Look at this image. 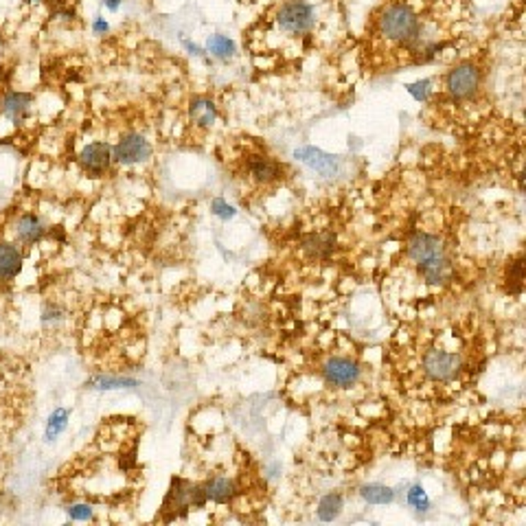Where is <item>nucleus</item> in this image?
I'll return each instance as SVG.
<instances>
[{
  "instance_id": "obj_22",
  "label": "nucleus",
  "mask_w": 526,
  "mask_h": 526,
  "mask_svg": "<svg viewBox=\"0 0 526 526\" xmlns=\"http://www.w3.org/2000/svg\"><path fill=\"white\" fill-rule=\"evenodd\" d=\"M342 504H344V500H342V496L340 494H327L322 500H320V504H318V520H322V522H334L340 513H342Z\"/></svg>"
},
{
  "instance_id": "obj_29",
  "label": "nucleus",
  "mask_w": 526,
  "mask_h": 526,
  "mask_svg": "<svg viewBox=\"0 0 526 526\" xmlns=\"http://www.w3.org/2000/svg\"><path fill=\"white\" fill-rule=\"evenodd\" d=\"M107 31H110V25H107L105 18L95 15V20H93V33H95V35H105Z\"/></svg>"
},
{
  "instance_id": "obj_9",
  "label": "nucleus",
  "mask_w": 526,
  "mask_h": 526,
  "mask_svg": "<svg viewBox=\"0 0 526 526\" xmlns=\"http://www.w3.org/2000/svg\"><path fill=\"white\" fill-rule=\"evenodd\" d=\"M360 375H362V369L351 357H329L322 364V377L327 379V384L338 386V388H349L357 384Z\"/></svg>"
},
{
  "instance_id": "obj_10",
  "label": "nucleus",
  "mask_w": 526,
  "mask_h": 526,
  "mask_svg": "<svg viewBox=\"0 0 526 526\" xmlns=\"http://www.w3.org/2000/svg\"><path fill=\"white\" fill-rule=\"evenodd\" d=\"M33 101L35 97L31 93H25V90H7L0 99V114L13 125H22L31 117Z\"/></svg>"
},
{
  "instance_id": "obj_3",
  "label": "nucleus",
  "mask_w": 526,
  "mask_h": 526,
  "mask_svg": "<svg viewBox=\"0 0 526 526\" xmlns=\"http://www.w3.org/2000/svg\"><path fill=\"white\" fill-rule=\"evenodd\" d=\"M206 504L209 500L202 485H195L187 478H171L165 502H162V511L169 513L165 522L185 518L191 509H204Z\"/></svg>"
},
{
  "instance_id": "obj_11",
  "label": "nucleus",
  "mask_w": 526,
  "mask_h": 526,
  "mask_svg": "<svg viewBox=\"0 0 526 526\" xmlns=\"http://www.w3.org/2000/svg\"><path fill=\"white\" fill-rule=\"evenodd\" d=\"M296 160H301L303 165H307L312 171H316L322 178H336L340 173V160L338 156H331L327 152H322L318 147H301L294 152Z\"/></svg>"
},
{
  "instance_id": "obj_30",
  "label": "nucleus",
  "mask_w": 526,
  "mask_h": 526,
  "mask_svg": "<svg viewBox=\"0 0 526 526\" xmlns=\"http://www.w3.org/2000/svg\"><path fill=\"white\" fill-rule=\"evenodd\" d=\"M183 44H185V48L191 53V55H195V58H206V48L197 46V44H193V42H189V40H185Z\"/></svg>"
},
{
  "instance_id": "obj_2",
  "label": "nucleus",
  "mask_w": 526,
  "mask_h": 526,
  "mask_svg": "<svg viewBox=\"0 0 526 526\" xmlns=\"http://www.w3.org/2000/svg\"><path fill=\"white\" fill-rule=\"evenodd\" d=\"M421 18L406 3H393L379 15V33L399 46H414L421 40Z\"/></svg>"
},
{
  "instance_id": "obj_7",
  "label": "nucleus",
  "mask_w": 526,
  "mask_h": 526,
  "mask_svg": "<svg viewBox=\"0 0 526 526\" xmlns=\"http://www.w3.org/2000/svg\"><path fill=\"white\" fill-rule=\"evenodd\" d=\"M79 169L88 178H103L112 167V145L107 140H93L77 156Z\"/></svg>"
},
{
  "instance_id": "obj_5",
  "label": "nucleus",
  "mask_w": 526,
  "mask_h": 526,
  "mask_svg": "<svg viewBox=\"0 0 526 526\" xmlns=\"http://www.w3.org/2000/svg\"><path fill=\"white\" fill-rule=\"evenodd\" d=\"M482 72L476 64L471 62H461L452 68L445 75V88L447 95L454 101H467L471 99L480 88Z\"/></svg>"
},
{
  "instance_id": "obj_6",
  "label": "nucleus",
  "mask_w": 526,
  "mask_h": 526,
  "mask_svg": "<svg viewBox=\"0 0 526 526\" xmlns=\"http://www.w3.org/2000/svg\"><path fill=\"white\" fill-rule=\"evenodd\" d=\"M154 154L152 143L140 132H125L112 147V160L121 167H136L147 162Z\"/></svg>"
},
{
  "instance_id": "obj_26",
  "label": "nucleus",
  "mask_w": 526,
  "mask_h": 526,
  "mask_svg": "<svg viewBox=\"0 0 526 526\" xmlns=\"http://www.w3.org/2000/svg\"><path fill=\"white\" fill-rule=\"evenodd\" d=\"M211 213L215 217H220L222 222H228V220H232L235 215H237V209H235L232 204H228L224 197H215L211 202Z\"/></svg>"
},
{
  "instance_id": "obj_19",
  "label": "nucleus",
  "mask_w": 526,
  "mask_h": 526,
  "mask_svg": "<svg viewBox=\"0 0 526 526\" xmlns=\"http://www.w3.org/2000/svg\"><path fill=\"white\" fill-rule=\"evenodd\" d=\"M206 53H211V58L220 60V62H228L237 55V44H235V40H230L228 35L215 33L206 42Z\"/></svg>"
},
{
  "instance_id": "obj_24",
  "label": "nucleus",
  "mask_w": 526,
  "mask_h": 526,
  "mask_svg": "<svg viewBox=\"0 0 526 526\" xmlns=\"http://www.w3.org/2000/svg\"><path fill=\"white\" fill-rule=\"evenodd\" d=\"M406 500H408V504L412 506V509H414L416 513H423V511L430 509V498H428V494L423 492L421 485L410 487V492L406 494Z\"/></svg>"
},
{
  "instance_id": "obj_17",
  "label": "nucleus",
  "mask_w": 526,
  "mask_h": 526,
  "mask_svg": "<svg viewBox=\"0 0 526 526\" xmlns=\"http://www.w3.org/2000/svg\"><path fill=\"white\" fill-rule=\"evenodd\" d=\"M303 252L314 261L329 259L336 252V235L334 232H312L303 239Z\"/></svg>"
},
{
  "instance_id": "obj_28",
  "label": "nucleus",
  "mask_w": 526,
  "mask_h": 526,
  "mask_svg": "<svg viewBox=\"0 0 526 526\" xmlns=\"http://www.w3.org/2000/svg\"><path fill=\"white\" fill-rule=\"evenodd\" d=\"M408 93L416 99V101H426L432 93V81L430 79H421V81H414L408 84Z\"/></svg>"
},
{
  "instance_id": "obj_14",
  "label": "nucleus",
  "mask_w": 526,
  "mask_h": 526,
  "mask_svg": "<svg viewBox=\"0 0 526 526\" xmlns=\"http://www.w3.org/2000/svg\"><path fill=\"white\" fill-rule=\"evenodd\" d=\"M202 487H204L206 500L215 502V504H230L239 496L237 485H235V480L228 476H211L209 480L202 482Z\"/></svg>"
},
{
  "instance_id": "obj_15",
  "label": "nucleus",
  "mask_w": 526,
  "mask_h": 526,
  "mask_svg": "<svg viewBox=\"0 0 526 526\" xmlns=\"http://www.w3.org/2000/svg\"><path fill=\"white\" fill-rule=\"evenodd\" d=\"M220 119V110L213 99L209 97H193L189 101V121L195 125V128L209 130L215 125V121Z\"/></svg>"
},
{
  "instance_id": "obj_31",
  "label": "nucleus",
  "mask_w": 526,
  "mask_h": 526,
  "mask_svg": "<svg viewBox=\"0 0 526 526\" xmlns=\"http://www.w3.org/2000/svg\"><path fill=\"white\" fill-rule=\"evenodd\" d=\"M125 3V0H103V7L107 9V11H112V13H117L119 9H121V5Z\"/></svg>"
},
{
  "instance_id": "obj_16",
  "label": "nucleus",
  "mask_w": 526,
  "mask_h": 526,
  "mask_svg": "<svg viewBox=\"0 0 526 526\" xmlns=\"http://www.w3.org/2000/svg\"><path fill=\"white\" fill-rule=\"evenodd\" d=\"M248 173L259 185H272L281 178V165L270 156H250L248 158Z\"/></svg>"
},
{
  "instance_id": "obj_13",
  "label": "nucleus",
  "mask_w": 526,
  "mask_h": 526,
  "mask_svg": "<svg viewBox=\"0 0 526 526\" xmlns=\"http://www.w3.org/2000/svg\"><path fill=\"white\" fill-rule=\"evenodd\" d=\"M25 265V252L18 242L0 239V285H7L18 279Z\"/></svg>"
},
{
  "instance_id": "obj_8",
  "label": "nucleus",
  "mask_w": 526,
  "mask_h": 526,
  "mask_svg": "<svg viewBox=\"0 0 526 526\" xmlns=\"http://www.w3.org/2000/svg\"><path fill=\"white\" fill-rule=\"evenodd\" d=\"M423 371L434 382H449L461 371V357L456 353L432 349L423 357Z\"/></svg>"
},
{
  "instance_id": "obj_18",
  "label": "nucleus",
  "mask_w": 526,
  "mask_h": 526,
  "mask_svg": "<svg viewBox=\"0 0 526 526\" xmlns=\"http://www.w3.org/2000/svg\"><path fill=\"white\" fill-rule=\"evenodd\" d=\"M68 421H70V410H68V408H64V406H58L55 410H53V412L48 414V419H46V428H44V441H46V443L58 441V439L62 437V434L66 432Z\"/></svg>"
},
{
  "instance_id": "obj_27",
  "label": "nucleus",
  "mask_w": 526,
  "mask_h": 526,
  "mask_svg": "<svg viewBox=\"0 0 526 526\" xmlns=\"http://www.w3.org/2000/svg\"><path fill=\"white\" fill-rule=\"evenodd\" d=\"M64 320V310L60 305H46L42 312V324L46 329H55L58 324Z\"/></svg>"
},
{
  "instance_id": "obj_4",
  "label": "nucleus",
  "mask_w": 526,
  "mask_h": 526,
  "mask_svg": "<svg viewBox=\"0 0 526 526\" xmlns=\"http://www.w3.org/2000/svg\"><path fill=\"white\" fill-rule=\"evenodd\" d=\"M277 25L287 35L301 38V35L310 33L314 29L316 9L310 3H305V0H287L277 11Z\"/></svg>"
},
{
  "instance_id": "obj_21",
  "label": "nucleus",
  "mask_w": 526,
  "mask_h": 526,
  "mask_svg": "<svg viewBox=\"0 0 526 526\" xmlns=\"http://www.w3.org/2000/svg\"><path fill=\"white\" fill-rule=\"evenodd\" d=\"M360 496L364 502L369 504H390L395 500V492L386 485H379V482H371L364 485L360 489Z\"/></svg>"
},
{
  "instance_id": "obj_12",
  "label": "nucleus",
  "mask_w": 526,
  "mask_h": 526,
  "mask_svg": "<svg viewBox=\"0 0 526 526\" xmlns=\"http://www.w3.org/2000/svg\"><path fill=\"white\" fill-rule=\"evenodd\" d=\"M11 232H13V237H15L18 244L33 246V244H38V242L44 239L46 224H44V220L38 213H22V215L15 217Z\"/></svg>"
},
{
  "instance_id": "obj_1",
  "label": "nucleus",
  "mask_w": 526,
  "mask_h": 526,
  "mask_svg": "<svg viewBox=\"0 0 526 526\" xmlns=\"http://www.w3.org/2000/svg\"><path fill=\"white\" fill-rule=\"evenodd\" d=\"M408 257L414 261L419 275L428 283L443 285L452 279V263L447 259L443 242L437 235L414 232L408 242Z\"/></svg>"
},
{
  "instance_id": "obj_23",
  "label": "nucleus",
  "mask_w": 526,
  "mask_h": 526,
  "mask_svg": "<svg viewBox=\"0 0 526 526\" xmlns=\"http://www.w3.org/2000/svg\"><path fill=\"white\" fill-rule=\"evenodd\" d=\"M506 283H509V292L511 294H520L522 292V283H524V263H522V257H518L513 263H509V270H506Z\"/></svg>"
},
{
  "instance_id": "obj_20",
  "label": "nucleus",
  "mask_w": 526,
  "mask_h": 526,
  "mask_svg": "<svg viewBox=\"0 0 526 526\" xmlns=\"http://www.w3.org/2000/svg\"><path fill=\"white\" fill-rule=\"evenodd\" d=\"M93 390H119V388H136L138 382L132 377H123V375H97L86 384Z\"/></svg>"
},
{
  "instance_id": "obj_25",
  "label": "nucleus",
  "mask_w": 526,
  "mask_h": 526,
  "mask_svg": "<svg viewBox=\"0 0 526 526\" xmlns=\"http://www.w3.org/2000/svg\"><path fill=\"white\" fill-rule=\"evenodd\" d=\"M66 515L72 522H88V520L95 518V509L88 502H75L66 509Z\"/></svg>"
}]
</instances>
